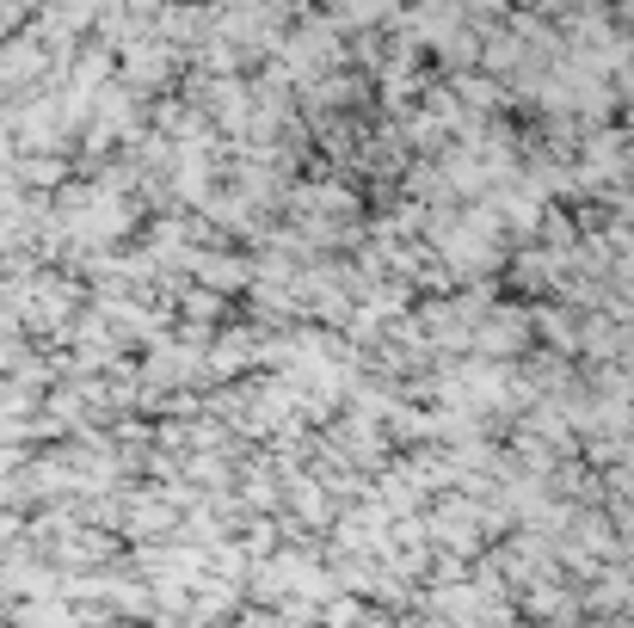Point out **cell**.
<instances>
[{"instance_id":"obj_1","label":"cell","mask_w":634,"mask_h":628,"mask_svg":"<svg viewBox=\"0 0 634 628\" xmlns=\"http://www.w3.org/2000/svg\"><path fill=\"white\" fill-rule=\"evenodd\" d=\"M529 339V321L524 315H517V308H499V315H487V321H481V351H517Z\"/></svg>"}]
</instances>
